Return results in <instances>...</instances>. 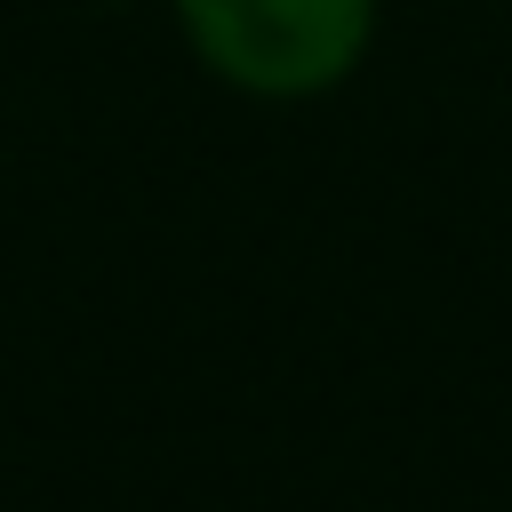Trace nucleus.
I'll return each instance as SVG.
<instances>
[{
	"instance_id": "f257e3e1",
	"label": "nucleus",
	"mask_w": 512,
	"mask_h": 512,
	"mask_svg": "<svg viewBox=\"0 0 512 512\" xmlns=\"http://www.w3.org/2000/svg\"><path fill=\"white\" fill-rule=\"evenodd\" d=\"M176 16L216 80L248 96H320L360 64L376 0H176Z\"/></svg>"
}]
</instances>
